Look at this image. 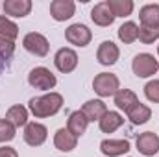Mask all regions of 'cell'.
Instances as JSON below:
<instances>
[{"label":"cell","mask_w":159,"mask_h":157,"mask_svg":"<svg viewBox=\"0 0 159 157\" xmlns=\"http://www.w3.org/2000/svg\"><path fill=\"white\" fill-rule=\"evenodd\" d=\"M119 39L124 43V44H131L139 39V26L131 20L124 22L122 26L119 28Z\"/></svg>","instance_id":"603a6c76"},{"label":"cell","mask_w":159,"mask_h":157,"mask_svg":"<svg viewBox=\"0 0 159 157\" xmlns=\"http://www.w3.org/2000/svg\"><path fill=\"white\" fill-rule=\"evenodd\" d=\"M0 157H19L17 150L11 148V146H2L0 148Z\"/></svg>","instance_id":"f546056e"},{"label":"cell","mask_w":159,"mask_h":157,"mask_svg":"<svg viewBox=\"0 0 159 157\" xmlns=\"http://www.w3.org/2000/svg\"><path fill=\"white\" fill-rule=\"evenodd\" d=\"M137 102H139L137 94L133 91H129V89H119V92L115 94V105L119 109H122L124 113H128Z\"/></svg>","instance_id":"44dd1931"},{"label":"cell","mask_w":159,"mask_h":157,"mask_svg":"<svg viewBox=\"0 0 159 157\" xmlns=\"http://www.w3.org/2000/svg\"><path fill=\"white\" fill-rule=\"evenodd\" d=\"M91 19H93V22H94V24H98V26L106 28V26H111V24H113V20H115L117 17H115V15H113V11L109 9L107 2H98V4L91 9Z\"/></svg>","instance_id":"4fadbf2b"},{"label":"cell","mask_w":159,"mask_h":157,"mask_svg":"<svg viewBox=\"0 0 159 157\" xmlns=\"http://www.w3.org/2000/svg\"><path fill=\"white\" fill-rule=\"evenodd\" d=\"M15 126H11L6 118L0 120V142H9L15 139Z\"/></svg>","instance_id":"4316f807"},{"label":"cell","mask_w":159,"mask_h":157,"mask_svg":"<svg viewBox=\"0 0 159 157\" xmlns=\"http://www.w3.org/2000/svg\"><path fill=\"white\" fill-rule=\"evenodd\" d=\"M81 113L87 117L89 122H94V120H100L107 113V107L102 100H87L81 107Z\"/></svg>","instance_id":"e0dca14e"},{"label":"cell","mask_w":159,"mask_h":157,"mask_svg":"<svg viewBox=\"0 0 159 157\" xmlns=\"http://www.w3.org/2000/svg\"><path fill=\"white\" fill-rule=\"evenodd\" d=\"M76 11V4L72 0H54L50 4V15L54 20H69Z\"/></svg>","instance_id":"8fae6325"},{"label":"cell","mask_w":159,"mask_h":157,"mask_svg":"<svg viewBox=\"0 0 159 157\" xmlns=\"http://www.w3.org/2000/svg\"><path fill=\"white\" fill-rule=\"evenodd\" d=\"M93 89L98 96L107 98V96H115L120 89V81L115 74L111 72H100L93 79Z\"/></svg>","instance_id":"7a4b0ae2"},{"label":"cell","mask_w":159,"mask_h":157,"mask_svg":"<svg viewBox=\"0 0 159 157\" xmlns=\"http://www.w3.org/2000/svg\"><path fill=\"white\" fill-rule=\"evenodd\" d=\"M17 35H19V26L13 20H9L7 17H0V37L15 43Z\"/></svg>","instance_id":"d4e9b609"},{"label":"cell","mask_w":159,"mask_h":157,"mask_svg":"<svg viewBox=\"0 0 159 157\" xmlns=\"http://www.w3.org/2000/svg\"><path fill=\"white\" fill-rule=\"evenodd\" d=\"M65 37L67 41L70 43V44H74V46H80V48H83V46H87L91 39H93V34H91V30L85 26V24H70L67 30H65Z\"/></svg>","instance_id":"52a82bcc"},{"label":"cell","mask_w":159,"mask_h":157,"mask_svg":"<svg viewBox=\"0 0 159 157\" xmlns=\"http://www.w3.org/2000/svg\"><path fill=\"white\" fill-rule=\"evenodd\" d=\"M32 11L30 0H6L4 2V13L11 17H26Z\"/></svg>","instance_id":"2e32d148"},{"label":"cell","mask_w":159,"mask_h":157,"mask_svg":"<svg viewBox=\"0 0 159 157\" xmlns=\"http://www.w3.org/2000/svg\"><path fill=\"white\" fill-rule=\"evenodd\" d=\"M78 144V137L72 135L67 128H61L56 131L54 135V146L59 150V152H72Z\"/></svg>","instance_id":"5bb4252c"},{"label":"cell","mask_w":159,"mask_h":157,"mask_svg":"<svg viewBox=\"0 0 159 157\" xmlns=\"http://www.w3.org/2000/svg\"><path fill=\"white\" fill-rule=\"evenodd\" d=\"M131 69L137 78H150L159 70V63L152 54H137L133 57Z\"/></svg>","instance_id":"3957f363"},{"label":"cell","mask_w":159,"mask_h":157,"mask_svg":"<svg viewBox=\"0 0 159 157\" xmlns=\"http://www.w3.org/2000/svg\"><path fill=\"white\" fill-rule=\"evenodd\" d=\"M157 54H159V46H157Z\"/></svg>","instance_id":"1f68e13d"},{"label":"cell","mask_w":159,"mask_h":157,"mask_svg":"<svg viewBox=\"0 0 159 157\" xmlns=\"http://www.w3.org/2000/svg\"><path fill=\"white\" fill-rule=\"evenodd\" d=\"M159 39V28H146L139 26V41L144 44H152L154 41Z\"/></svg>","instance_id":"484cf974"},{"label":"cell","mask_w":159,"mask_h":157,"mask_svg":"<svg viewBox=\"0 0 159 157\" xmlns=\"http://www.w3.org/2000/svg\"><path fill=\"white\" fill-rule=\"evenodd\" d=\"M141 26L146 28H159V4H146L139 11Z\"/></svg>","instance_id":"9a60e30c"},{"label":"cell","mask_w":159,"mask_h":157,"mask_svg":"<svg viewBox=\"0 0 159 157\" xmlns=\"http://www.w3.org/2000/svg\"><path fill=\"white\" fill-rule=\"evenodd\" d=\"M48 137V129L39 122H28L24 126V141L28 146H41Z\"/></svg>","instance_id":"ba28073f"},{"label":"cell","mask_w":159,"mask_h":157,"mask_svg":"<svg viewBox=\"0 0 159 157\" xmlns=\"http://www.w3.org/2000/svg\"><path fill=\"white\" fill-rule=\"evenodd\" d=\"M6 120L15 128L26 126L28 124V109L24 105H11L6 113Z\"/></svg>","instance_id":"7402d4cb"},{"label":"cell","mask_w":159,"mask_h":157,"mask_svg":"<svg viewBox=\"0 0 159 157\" xmlns=\"http://www.w3.org/2000/svg\"><path fill=\"white\" fill-rule=\"evenodd\" d=\"M144 94L150 102L159 104V79H152L144 85Z\"/></svg>","instance_id":"83f0119b"},{"label":"cell","mask_w":159,"mask_h":157,"mask_svg":"<svg viewBox=\"0 0 159 157\" xmlns=\"http://www.w3.org/2000/svg\"><path fill=\"white\" fill-rule=\"evenodd\" d=\"M100 152L107 157H120L129 152V142L126 139H106L100 142Z\"/></svg>","instance_id":"7c38bea8"},{"label":"cell","mask_w":159,"mask_h":157,"mask_svg":"<svg viewBox=\"0 0 159 157\" xmlns=\"http://www.w3.org/2000/svg\"><path fill=\"white\" fill-rule=\"evenodd\" d=\"M119 56H120V50L113 41H104V43L98 46V52H96V59H98V63L104 65V67L115 65V63L119 61Z\"/></svg>","instance_id":"30bf717a"},{"label":"cell","mask_w":159,"mask_h":157,"mask_svg":"<svg viewBox=\"0 0 159 157\" xmlns=\"http://www.w3.org/2000/svg\"><path fill=\"white\" fill-rule=\"evenodd\" d=\"M128 118H129V122L131 124H135V126H141V124H146L150 117H152V109L148 107V105H144V104H141V102H137L128 113Z\"/></svg>","instance_id":"d6986e66"},{"label":"cell","mask_w":159,"mask_h":157,"mask_svg":"<svg viewBox=\"0 0 159 157\" xmlns=\"http://www.w3.org/2000/svg\"><path fill=\"white\" fill-rule=\"evenodd\" d=\"M6 63H7V59L0 54V74H2V70H4V67H6Z\"/></svg>","instance_id":"4dcf8cb0"},{"label":"cell","mask_w":159,"mask_h":157,"mask_svg":"<svg viewBox=\"0 0 159 157\" xmlns=\"http://www.w3.org/2000/svg\"><path fill=\"white\" fill-rule=\"evenodd\" d=\"M30 111L32 115H35V118H46L54 117L59 113V109L63 107V96L59 92H46L43 96H35L30 100Z\"/></svg>","instance_id":"6da1fadb"},{"label":"cell","mask_w":159,"mask_h":157,"mask_svg":"<svg viewBox=\"0 0 159 157\" xmlns=\"http://www.w3.org/2000/svg\"><path fill=\"white\" fill-rule=\"evenodd\" d=\"M28 83L34 87V89H41V91H50L56 87L57 79L56 76L46 69V67H35L30 70L28 74Z\"/></svg>","instance_id":"277c9868"},{"label":"cell","mask_w":159,"mask_h":157,"mask_svg":"<svg viewBox=\"0 0 159 157\" xmlns=\"http://www.w3.org/2000/svg\"><path fill=\"white\" fill-rule=\"evenodd\" d=\"M98 124H100V129L104 133H113V131H117L120 126L124 124V118L117 111H107L104 117L98 120Z\"/></svg>","instance_id":"ffe728a7"},{"label":"cell","mask_w":159,"mask_h":157,"mask_svg":"<svg viewBox=\"0 0 159 157\" xmlns=\"http://www.w3.org/2000/svg\"><path fill=\"white\" fill-rule=\"evenodd\" d=\"M13 52H15V43H11V41L0 37V54L9 61V59L13 57Z\"/></svg>","instance_id":"f1b7e54d"},{"label":"cell","mask_w":159,"mask_h":157,"mask_svg":"<svg viewBox=\"0 0 159 157\" xmlns=\"http://www.w3.org/2000/svg\"><path fill=\"white\" fill-rule=\"evenodd\" d=\"M22 46H24L30 54H34V56H37V57H44V56L48 54V48H50L48 39H46L43 34H37V32L26 34L24 39H22Z\"/></svg>","instance_id":"5b68a950"},{"label":"cell","mask_w":159,"mask_h":157,"mask_svg":"<svg viewBox=\"0 0 159 157\" xmlns=\"http://www.w3.org/2000/svg\"><path fill=\"white\" fill-rule=\"evenodd\" d=\"M87 126H89V120H87V117H85L81 111H74V113H70L69 122H67V129H69L72 135L81 137V135L87 131Z\"/></svg>","instance_id":"ac0fdd59"},{"label":"cell","mask_w":159,"mask_h":157,"mask_svg":"<svg viewBox=\"0 0 159 157\" xmlns=\"http://www.w3.org/2000/svg\"><path fill=\"white\" fill-rule=\"evenodd\" d=\"M137 150L139 154L150 157V155H156L159 152V135L154 133V131H144L137 137Z\"/></svg>","instance_id":"9c48e42d"},{"label":"cell","mask_w":159,"mask_h":157,"mask_svg":"<svg viewBox=\"0 0 159 157\" xmlns=\"http://www.w3.org/2000/svg\"><path fill=\"white\" fill-rule=\"evenodd\" d=\"M109 9L113 11L115 17H128L133 11V2L131 0H106Z\"/></svg>","instance_id":"cb8c5ba5"},{"label":"cell","mask_w":159,"mask_h":157,"mask_svg":"<svg viewBox=\"0 0 159 157\" xmlns=\"http://www.w3.org/2000/svg\"><path fill=\"white\" fill-rule=\"evenodd\" d=\"M54 63H56V69L63 74H69L72 72L76 67H78V54L72 50V48H59L56 52V57H54Z\"/></svg>","instance_id":"8992f818"}]
</instances>
